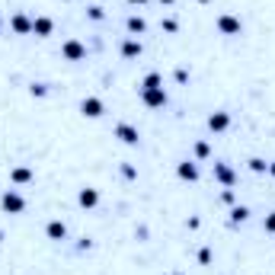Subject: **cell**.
I'll return each instance as SVG.
<instances>
[{
	"mask_svg": "<svg viewBox=\"0 0 275 275\" xmlns=\"http://www.w3.org/2000/svg\"><path fill=\"white\" fill-rule=\"evenodd\" d=\"M0 205H4V211H7V214H22V211H26V198L10 189V192H7L4 198H0Z\"/></svg>",
	"mask_w": 275,
	"mask_h": 275,
	"instance_id": "1",
	"label": "cell"
},
{
	"mask_svg": "<svg viewBox=\"0 0 275 275\" xmlns=\"http://www.w3.org/2000/svg\"><path fill=\"white\" fill-rule=\"evenodd\" d=\"M80 112L87 115V118H99V115L106 112V106H103V99H96V96H83V103H80Z\"/></svg>",
	"mask_w": 275,
	"mask_h": 275,
	"instance_id": "2",
	"label": "cell"
},
{
	"mask_svg": "<svg viewBox=\"0 0 275 275\" xmlns=\"http://www.w3.org/2000/svg\"><path fill=\"white\" fill-rule=\"evenodd\" d=\"M240 19L237 16H231V13H224V16H218V32H224V35H240Z\"/></svg>",
	"mask_w": 275,
	"mask_h": 275,
	"instance_id": "3",
	"label": "cell"
},
{
	"mask_svg": "<svg viewBox=\"0 0 275 275\" xmlns=\"http://www.w3.org/2000/svg\"><path fill=\"white\" fill-rule=\"evenodd\" d=\"M61 55L67 58V61H80V58L87 55V48H83V42L70 39V42H64V45H61Z\"/></svg>",
	"mask_w": 275,
	"mask_h": 275,
	"instance_id": "4",
	"label": "cell"
},
{
	"mask_svg": "<svg viewBox=\"0 0 275 275\" xmlns=\"http://www.w3.org/2000/svg\"><path fill=\"white\" fill-rule=\"evenodd\" d=\"M141 93H144V106H151V109H160V106H166V93H163V87L141 90Z\"/></svg>",
	"mask_w": 275,
	"mask_h": 275,
	"instance_id": "5",
	"label": "cell"
},
{
	"mask_svg": "<svg viewBox=\"0 0 275 275\" xmlns=\"http://www.w3.org/2000/svg\"><path fill=\"white\" fill-rule=\"evenodd\" d=\"M115 138L122 141V144H138V128L122 122V125H115Z\"/></svg>",
	"mask_w": 275,
	"mask_h": 275,
	"instance_id": "6",
	"label": "cell"
},
{
	"mask_svg": "<svg viewBox=\"0 0 275 275\" xmlns=\"http://www.w3.org/2000/svg\"><path fill=\"white\" fill-rule=\"evenodd\" d=\"M52 29H55V22H52L48 16H35V19H32V32L39 35V39H48Z\"/></svg>",
	"mask_w": 275,
	"mask_h": 275,
	"instance_id": "7",
	"label": "cell"
},
{
	"mask_svg": "<svg viewBox=\"0 0 275 275\" xmlns=\"http://www.w3.org/2000/svg\"><path fill=\"white\" fill-rule=\"evenodd\" d=\"M10 29H13L16 35H29V32H32V19H29L26 13H16L13 19H10Z\"/></svg>",
	"mask_w": 275,
	"mask_h": 275,
	"instance_id": "8",
	"label": "cell"
},
{
	"mask_svg": "<svg viewBox=\"0 0 275 275\" xmlns=\"http://www.w3.org/2000/svg\"><path fill=\"white\" fill-rule=\"evenodd\" d=\"M176 173H179V179H189V183H195V179H198V166H195L192 160H183V163L176 166Z\"/></svg>",
	"mask_w": 275,
	"mask_h": 275,
	"instance_id": "9",
	"label": "cell"
},
{
	"mask_svg": "<svg viewBox=\"0 0 275 275\" xmlns=\"http://www.w3.org/2000/svg\"><path fill=\"white\" fill-rule=\"evenodd\" d=\"M77 202H80L83 208H96V205H99V192H96V189H80Z\"/></svg>",
	"mask_w": 275,
	"mask_h": 275,
	"instance_id": "10",
	"label": "cell"
},
{
	"mask_svg": "<svg viewBox=\"0 0 275 275\" xmlns=\"http://www.w3.org/2000/svg\"><path fill=\"white\" fill-rule=\"evenodd\" d=\"M214 179L224 183V186H234V170L227 163H214Z\"/></svg>",
	"mask_w": 275,
	"mask_h": 275,
	"instance_id": "11",
	"label": "cell"
},
{
	"mask_svg": "<svg viewBox=\"0 0 275 275\" xmlns=\"http://www.w3.org/2000/svg\"><path fill=\"white\" fill-rule=\"evenodd\" d=\"M227 125H231V115H227V112H214V115H208V128H211V131H224Z\"/></svg>",
	"mask_w": 275,
	"mask_h": 275,
	"instance_id": "12",
	"label": "cell"
},
{
	"mask_svg": "<svg viewBox=\"0 0 275 275\" xmlns=\"http://www.w3.org/2000/svg\"><path fill=\"white\" fill-rule=\"evenodd\" d=\"M10 179H13L16 186H22V183H29V179H32V170H29V166H16V170L10 173Z\"/></svg>",
	"mask_w": 275,
	"mask_h": 275,
	"instance_id": "13",
	"label": "cell"
},
{
	"mask_svg": "<svg viewBox=\"0 0 275 275\" xmlns=\"http://www.w3.org/2000/svg\"><path fill=\"white\" fill-rule=\"evenodd\" d=\"M122 55H125V58H138V55H141V42H138V39L122 42Z\"/></svg>",
	"mask_w": 275,
	"mask_h": 275,
	"instance_id": "14",
	"label": "cell"
},
{
	"mask_svg": "<svg viewBox=\"0 0 275 275\" xmlns=\"http://www.w3.org/2000/svg\"><path fill=\"white\" fill-rule=\"evenodd\" d=\"M48 237H52V240H64V237H67V227H64L61 221H52V224H48Z\"/></svg>",
	"mask_w": 275,
	"mask_h": 275,
	"instance_id": "15",
	"label": "cell"
},
{
	"mask_svg": "<svg viewBox=\"0 0 275 275\" xmlns=\"http://www.w3.org/2000/svg\"><path fill=\"white\" fill-rule=\"evenodd\" d=\"M147 29V22L141 19V16H128V32H135V35H141Z\"/></svg>",
	"mask_w": 275,
	"mask_h": 275,
	"instance_id": "16",
	"label": "cell"
},
{
	"mask_svg": "<svg viewBox=\"0 0 275 275\" xmlns=\"http://www.w3.org/2000/svg\"><path fill=\"white\" fill-rule=\"evenodd\" d=\"M154 87H163V77L160 74H147L144 83H141V90H154Z\"/></svg>",
	"mask_w": 275,
	"mask_h": 275,
	"instance_id": "17",
	"label": "cell"
},
{
	"mask_svg": "<svg viewBox=\"0 0 275 275\" xmlns=\"http://www.w3.org/2000/svg\"><path fill=\"white\" fill-rule=\"evenodd\" d=\"M246 218H249V211H246L243 205H240V208H234V211H231V221H234V224H240V221H246Z\"/></svg>",
	"mask_w": 275,
	"mask_h": 275,
	"instance_id": "18",
	"label": "cell"
},
{
	"mask_svg": "<svg viewBox=\"0 0 275 275\" xmlns=\"http://www.w3.org/2000/svg\"><path fill=\"white\" fill-rule=\"evenodd\" d=\"M249 170H253V173H266V170H269V163H266V160H259V157H253V160H249Z\"/></svg>",
	"mask_w": 275,
	"mask_h": 275,
	"instance_id": "19",
	"label": "cell"
},
{
	"mask_svg": "<svg viewBox=\"0 0 275 275\" xmlns=\"http://www.w3.org/2000/svg\"><path fill=\"white\" fill-rule=\"evenodd\" d=\"M208 141H198V144H195V157H208Z\"/></svg>",
	"mask_w": 275,
	"mask_h": 275,
	"instance_id": "20",
	"label": "cell"
},
{
	"mask_svg": "<svg viewBox=\"0 0 275 275\" xmlns=\"http://www.w3.org/2000/svg\"><path fill=\"white\" fill-rule=\"evenodd\" d=\"M262 227H266L269 234H275V211H272V214H266V224H262Z\"/></svg>",
	"mask_w": 275,
	"mask_h": 275,
	"instance_id": "21",
	"label": "cell"
},
{
	"mask_svg": "<svg viewBox=\"0 0 275 275\" xmlns=\"http://www.w3.org/2000/svg\"><path fill=\"white\" fill-rule=\"evenodd\" d=\"M198 262H205V266L211 262V249H208V246H205V249H198Z\"/></svg>",
	"mask_w": 275,
	"mask_h": 275,
	"instance_id": "22",
	"label": "cell"
},
{
	"mask_svg": "<svg viewBox=\"0 0 275 275\" xmlns=\"http://www.w3.org/2000/svg\"><path fill=\"white\" fill-rule=\"evenodd\" d=\"M45 93H48V90H45V83H32V96H45Z\"/></svg>",
	"mask_w": 275,
	"mask_h": 275,
	"instance_id": "23",
	"label": "cell"
},
{
	"mask_svg": "<svg viewBox=\"0 0 275 275\" xmlns=\"http://www.w3.org/2000/svg\"><path fill=\"white\" fill-rule=\"evenodd\" d=\"M122 173H125L128 179H135V176H138V170H135V166H131V163H125V166H122Z\"/></svg>",
	"mask_w": 275,
	"mask_h": 275,
	"instance_id": "24",
	"label": "cell"
},
{
	"mask_svg": "<svg viewBox=\"0 0 275 275\" xmlns=\"http://www.w3.org/2000/svg\"><path fill=\"white\" fill-rule=\"evenodd\" d=\"M90 19H103V10L99 7H90Z\"/></svg>",
	"mask_w": 275,
	"mask_h": 275,
	"instance_id": "25",
	"label": "cell"
},
{
	"mask_svg": "<svg viewBox=\"0 0 275 275\" xmlns=\"http://www.w3.org/2000/svg\"><path fill=\"white\" fill-rule=\"evenodd\" d=\"M163 29L166 32H176V19H163Z\"/></svg>",
	"mask_w": 275,
	"mask_h": 275,
	"instance_id": "26",
	"label": "cell"
},
{
	"mask_svg": "<svg viewBox=\"0 0 275 275\" xmlns=\"http://www.w3.org/2000/svg\"><path fill=\"white\" fill-rule=\"evenodd\" d=\"M269 173H272V176H275V163H269Z\"/></svg>",
	"mask_w": 275,
	"mask_h": 275,
	"instance_id": "27",
	"label": "cell"
},
{
	"mask_svg": "<svg viewBox=\"0 0 275 275\" xmlns=\"http://www.w3.org/2000/svg\"><path fill=\"white\" fill-rule=\"evenodd\" d=\"M128 4H144V0H128Z\"/></svg>",
	"mask_w": 275,
	"mask_h": 275,
	"instance_id": "28",
	"label": "cell"
},
{
	"mask_svg": "<svg viewBox=\"0 0 275 275\" xmlns=\"http://www.w3.org/2000/svg\"><path fill=\"white\" fill-rule=\"evenodd\" d=\"M160 4H173V0H160Z\"/></svg>",
	"mask_w": 275,
	"mask_h": 275,
	"instance_id": "29",
	"label": "cell"
},
{
	"mask_svg": "<svg viewBox=\"0 0 275 275\" xmlns=\"http://www.w3.org/2000/svg\"><path fill=\"white\" fill-rule=\"evenodd\" d=\"M173 275H183V272H173Z\"/></svg>",
	"mask_w": 275,
	"mask_h": 275,
	"instance_id": "30",
	"label": "cell"
}]
</instances>
